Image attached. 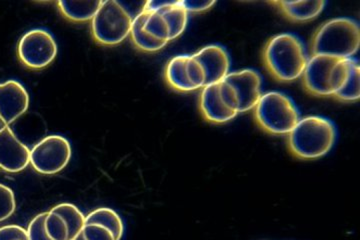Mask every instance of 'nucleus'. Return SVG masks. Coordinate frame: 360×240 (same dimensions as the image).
<instances>
[{
    "label": "nucleus",
    "mask_w": 360,
    "mask_h": 240,
    "mask_svg": "<svg viewBox=\"0 0 360 240\" xmlns=\"http://www.w3.org/2000/svg\"><path fill=\"white\" fill-rule=\"evenodd\" d=\"M142 9L148 13V18H146V25H144V30H146V32L161 42H167V44L172 42L170 27L167 18L160 11Z\"/></svg>",
    "instance_id": "obj_22"
},
{
    "label": "nucleus",
    "mask_w": 360,
    "mask_h": 240,
    "mask_svg": "<svg viewBox=\"0 0 360 240\" xmlns=\"http://www.w3.org/2000/svg\"><path fill=\"white\" fill-rule=\"evenodd\" d=\"M46 213H40L30 222L27 228L28 239L30 240H51L45 230V217Z\"/></svg>",
    "instance_id": "obj_26"
},
{
    "label": "nucleus",
    "mask_w": 360,
    "mask_h": 240,
    "mask_svg": "<svg viewBox=\"0 0 360 240\" xmlns=\"http://www.w3.org/2000/svg\"><path fill=\"white\" fill-rule=\"evenodd\" d=\"M58 44L51 33L45 30H30L20 38L18 46L21 63L32 70H42L53 63Z\"/></svg>",
    "instance_id": "obj_7"
},
{
    "label": "nucleus",
    "mask_w": 360,
    "mask_h": 240,
    "mask_svg": "<svg viewBox=\"0 0 360 240\" xmlns=\"http://www.w3.org/2000/svg\"><path fill=\"white\" fill-rule=\"evenodd\" d=\"M265 68L281 82H291L302 76L309 57L302 40L292 33L270 38L264 49Z\"/></svg>",
    "instance_id": "obj_2"
},
{
    "label": "nucleus",
    "mask_w": 360,
    "mask_h": 240,
    "mask_svg": "<svg viewBox=\"0 0 360 240\" xmlns=\"http://www.w3.org/2000/svg\"><path fill=\"white\" fill-rule=\"evenodd\" d=\"M148 13L142 11L137 14L132 20L131 30H130V37L132 42L137 49L144 52H156L165 49L167 42H161L156 38L151 37L149 33L144 30Z\"/></svg>",
    "instance_id": "obj_17"
},
{
    "label": "nucleus",
    "mask_w": 360,
    "mask_h": 240,
    "mask_svg": "<svg viewBox=\"0 0 360 240\" xmlns=\"http://www.w3.org/2000/svg\"><path fill=\"white\" fill-rule=\"evenodd\" d=\"M224 82L231 85L238 94V113L255 109L262 95V78L257 70H243L229 72Z\"/></svg>",
    "instance_id": "obj_10"
},
{
    "label": "nucleus",
    "mask_w": 360,
    "mask_h": 240,
    "mask_svg": "<svg viewBox=\"0 0 360 240\" xmlns=\"http://www.w3.org/2000/svg\"><path fill=\"white\" fill-rule=\"evenodd\" d=\"M148 11H160L170 27V38L176 39L186 30L188 23V13L181 1H148L143 6Z\"/></svg>",
    "instance_id": "obj_15"
},
{
    "label": "nucleus",
    "mask_w": 360,
    "mask_h": 240,
    "mask_svg": "<svg viewBox=\"0 0 360 240\" xmlns=\"http://www.w3.org/2000/svg\"><path fill=\"white\" fill-rule=\"evenodd\" d=\"M338 130L335 123L323 116L302 118L288 137V149L303 160L321 158L335 146Z\"/></svg>",
    "instance_id": "obj_1"
},
{
    "label": "nucleus",
    "mask_w": 360,
    "mask_h": 240,
    "mask_svg": "<svg viewBox=\"0 0 360 240\" xmlns=\"http://www.w3.org/2000/svg\"><path fill=\"white\" fill-rule=\"evenodd\" d=\"M340 58L328 56H312L303 71V85L314 96H333L330 76Z\"/></svg>",
    "instance_id": "obj_9"
},
{
    "label": "nucleus",
    "mask_w": 360,
    "mask_h": 240,
    "mask_svg": "<svg viewBox=\"0 0 360 240\" xmlns=\"http://www.w3.org/2000/svg\"><path fill=\"white\" fill-rule=\"evenodd\" d=\"M189 56H177L170 59L165 68V80L172 89L179 92L194 91L186 73V64Z\"/></svg>",
    "instance_id": "obj_18"
},
{
    "label": "nucleus",
    "mask_w": 360,
    "mask_h": 240,
    "mask_svg": "<svg viewBox=\"0 0 360 240\" xmlns=\"http://www.w3.org/2000/svg\"><path fill=\"white\" fill-rule=\"evenodd\" d=\"M16 208L15 196L8 187L0 184V222L8 220Z\"/></svg>",
    "instance_id": "obj_24"
},
{
    "label": "nucleus",
    "mask_w": 360,
    "mask_h": 240,
    "mask_svg": "<svg viewBox=\"0 0 360 240\" xmlns=\"http://www.w3.org/2000/svg\"><path fill=\"white\" fill-rule=\"evenodd\" d=\"M85 225V216L71 203L54 206L45 217V230L51 240H75Z\"/></svg>",
    "instance_id": "obj_8"
},
{
    "label": "nucleus",
    "mask_w": 360,
    "mask_h": 240,
    "mask_svg": "<svg viewBox=\"0 0 360 240\" xmlns=\"http://www.w3.org/2000/svg\"><path fill=\"white\" fill-rule=\"evenodd\" d=\"M30 163V151L9 127L0 130V168L9 173L25 170Z\"/></svg>",
    "instance_id": "obj_11"
},
{
    "label": "nucleus",
    "mask_w": 360,
    "mask_h": 240,
    "mask_svg": "<svg viewBox=\"0 0 360 240\" xmlns=\"http://www.w3.org/2000/svg\"><path fill=\"white\" fill-rule=\"evenodd\" d=\"M215 1H181L182 6L186 9L187 13H203L212 8Z\"/></svg>",
    "instance_id": "obj_29"
},
{
    "label": "nucleus",
    "mask_w": 360,
    "mask_h": 240,
    "mask_svg": "<svg viewBox=\"0 0 360 240\" xmlns=\"http://www.w3.org/2000/svg\"><path fill=\"white\" fill-rule=\"evenodd\" d=\"M132 20L131 14L120 2L105 0L90 21L92 37L97 44L115 46L130 34Z\"/></svg>",
    "instance_id": "obj_5"
},
{
    "label": "nucleus",
    "mask_w": 360,
    "mask_h": 240,
    "mask_svg": "<svg viewBox=\"0 0 360 240\" xmlns=\"http://www.w3.org/2000/svg\"><path fill=\"white\" fill-rule=\"evenodd\" d=\"M271 4L276 6L286 18L295 23L314 20L326 6V1H274Z\"/></svg>",
    "instance_id": "obj_16"
},
{
    "label": "nucleus",
    "mask_w": 360,
    "mask_h": 240,
    "mask_svg": "<svg viewBox=\"0 0 360 240\" xmlns=\"http://www.w3.org/2000/svg\"><path fill=\"white\" fill-rule=\"evenodd\" d=\"M30 106V95L16 80L0 83V120L6 127L18 120Z\"/></svg>",
    "instance_id": "obj_12"
},
{
    "label": "nucleus",
    "mask_w": 360,
    "mask_h": 240,
    "mask_svg": "<svg viewBox=\"0 0 360 240\" xmlns=\"http://www.w3.org/2000/svg\"><path fill=\"white\" fill-rule=\"evenodd\" d=\"M103 1H58V6L65 18L75 23L91 21Z\"/></svg>",
    "instance_id": "obj_19"
},
{
    "label": "nucleus",
    "mask_w": 360,
    "mask_h": 240,
    "mask_svg": "<svg viewBox=\"0 0 360 240\" xmlns=\"http://www.w3.org/2000/svg\"><path fill=\"white\" fill-rule=\"evenodd\" d=\"M186 73L189 82H191L195 90L203 89L205 87V70L193 56H189L188 61H187Z\"/></svg>",
    "instance_id": "obj_25"
},
{
    "label": "nucleus",
    "mask_w": 360,
    "mask_h": 240,
    "mask_svg": "<svg viewBox=\"0 0 360 240\" xmlns=\"http://www.w3.org/2000/svg\"><path fill=\"white\" fill-rule=\"evenodd\" d=\"M75 240H115L112 232L103 225L85 223L82 232Z\"/></svg>",
    "instance_id": "obj_23"
},
{
    "label": "nucleus",
    "mask_w": 360,
    "mask_h": 240,
    "mask_svg": "<svg viewBox=\"0 0 360 240\" xmlns=\"http://www.w3.org/2000/svg\"><path fill=\"white\" fill-rule=\"evenodd\" d=\"M220 96L225 106L238 113V97L231 85L222 80L219 82Z\"/></svg>",
    "instance_id": "obj_27"
},
{
    "label": "nucleus",
    "mask_w": 360,
    "mask_h": 240,
    "mask_svg": "<svg viewBox=\"0 0 360 240\" xmlns=\"http://www.w3.org/2000/svg\"><path fill=\"white\" fill-rule=\"evenodd\" d=\"M201 114L208 122L224 125L236 118L238 113L227 108L220 96L219 82L205 85L200 99Z\"/></svg>",
    "instance_id": "obj_14"
},
{
    "label": "nucleus",
    "mask_w": 360,
    "mask_h": 240,
    "mask_svg": "<svg viewBox=\"0 0 360 240\" xmlns=\"http://www.w3.org/2000/svg\"><path fill=\"white\" fill-rule=\"evenodd\" d=\"M258 127L274 135L290 134L300 121V113L288 95L270 91L262 95L255 108Z\"/></svg>",
    "instance_id": "obj_4"
},
{
    "label": "nucleus",
    "mask_w": 360,
    "mask_h": 240,
    "mask_svg": "<svg viewBox=\"0 0 360 240\" xmlns=\"http://www.w3.org/2000/svg\"><path fill=\"white\" fill-rule=\"evenodd\" d=\"M360 30L352 18H333L326 21L312 38V56L352 58L359 51Z\"/></svg>",
    "instance_id": "obj_3"
},
{
    "label": "nucleus",
    "mask_w": 360,
    "mask_h": 240,
    "mask_svg": "<svg viewBox=\"0 0 360 240\" xmlns=\"http://www.w3.org/2000/svg\"><path fill=\"white\" fill-rule=\"evenodd\" d=\"M0 240H30L27 230L18 225L0 227Z\"/></svg>",
    "instance_id": "obj_28"
},
{
    "label": "nucleus",
    "mask_w": 360,
    "mask_h": 240,
    "mask_svg": "<svg viewBox=\"0 0 360 240\" xmlns=\"http://www.w3.org/2000/svg\"><path fill=\"white\" fill-rule=\"evenodd\" d=\"M205 70V85L222 82L229 73L231 58L222 45L210 44L193 54Z\"/></svg>",
    "instance_id": "obj_13"
},
{
    "label": "nucleus",
    "mask_w": 360,
    "mask_h": 240,
    "mask_svg": "<svg viewBox=\"0 0 360 240\" xmlns=\"http://www.w3.org/2000/svg\"><path fill=\"white\" fill-rule=\"evenodd\" d=\"M85 223L103 225L112 232L115 240L122 239L123 232H124L123 222L118 213H116L112 209L108 208L96 209L89 215L85 216Z\"/></svg>",
    "instance_id": "obj_20"
},
{
    "label": "nucleus",
    "mask_w": 360,
    "mask_h": 240,
    "mask_svg": "<svg viewBox=\"0 0 360 240\" xmlns=\"http://www.w3.org/2000/svg\"><path fill=\"white\" fill-rule=\"evenodd\" d=\"M333 96L342 102L357 101L360 97V66L359 61L354 58L347 82L340 91Z\"/></svg>",
    "instance_id": "obj_21"
},
{
    "label": "nucleus",
    "mask_w": 360,
    "mask_h": 240,
    "mask_svg": "<svg viewBox=\"0 0 360 240\" xmlns=\"http://www.w3.org/2000/svg\"><path fill=\"white\" fill-rule=\"evenodd\" d=\"M71 158L70 141L61 135H49L30 151V163L40 175H54L65 170Z\"/></svg>",
    "instance_id": "obj_6"
}]
</instances>
